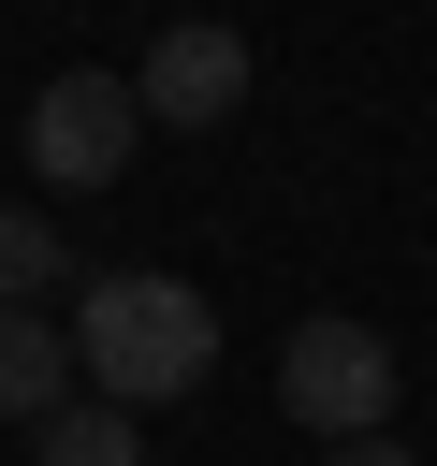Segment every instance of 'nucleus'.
Segmentation results:
<instances>
[{
  "label": "nucleus",
  "mask_w": 437,
  "mask_h": 466,
  "mask_svg": "<svg viewBox=\"0 0 437 466\" xmlns=\"http://www.w3.org/2000/svg\"><path fill=\"white\" fill-rule=\"evenodd\" d=\"M73 350H87V393L102 408H175L218 364V306L189 277H87L73 291Z\"/></svg>",
  "instance_id": "1"
},
{
  "label": "nucleus",
  "mask_w": 437,
  "mask_h": 466,
  "mask_svg": "<svg viewBox=\"0 0 437 466\" xmlns=\"http://www.w3.org/2000/svg\"><path fill=\"white\" fill-rule=\"evenodd\" d=\"M277 408L335 451V437H393V335L379 320H291L277 335Z\"/></svg>",
  "instance_id": "2"
},
{
  "label": "nucleus",
  "mask_w": 437,
  "mask_h": 466,
  "mask_svg": "<svg viewBox=\"0 0 437 466\" xmlns=\"http://www.w3.org/2000/svg\"><path fill=\"white\" fill-rule=\"evenodd\" d=\"M146 131H160V116H146V87H117V73H44L29 116H15V146H29L44 189H117Z\"/></svg>",
  "instance_id": "3"
},
{
  "label": "nucleus",
  "mask_w": 437,
  "mask_h": 466,
  "mask_svg": "<svg viewBox=\"0 0 437 466\" xmlns=\"http://www.w3.org/2000/svg\"><path fill=\"white\" fill-rule=\"evenodd\" d=\"M146 116L160 131H233V102H248V29H218V15H175L160 44H146Z\"/></svg>",
  "instance_id": "4"
},
{
  "label": "nucleus",
  "mask_w": 437,
  "mask_h": 466,
  "mask_svg": "<svg viewBox=\"0 0 437 466\" xmlns=\"http://www.w3.org/2000/svg\"><path fill=\"white\" fill-rule=\"evenodd\" d=\"M73 379H87V350H73V320H44V306H0V422H58L73 408Z\"/></svg>",
  "instance_id": "5"
},
{
  "label": "nucleus",
  "mask_w": 437,
  "mask_h": 466,
  "mask_svg": "<svg viewBox=\"0 0 437 466\" xmlns=\"http://www.w3.org/2000/svg\"><path fill=\"white\" fill-rule=\"evenodd\" d=\"M29 466H146V437H131V408H102V393H73L44 437H29Z\"/></svg>",
  "instance_id": "6"
},
{
  "label": "nucleus",
  "mask_w": 437,
  "mask_h": 466,
  "mask_svg": "<svg viewBox=\"0 0 437 466\" xmlns=\"http://www.w3.org/2000/svg\"><path fill=\"white\" fill-rule=\"evenodd\" d=\"M58 262H73V248H58L29 204H0V306H44V291H58Z\"/></svg>",
  "instance_id": "7"
},
{
  "label": "nucleus",
  "mask_w": 437,
  "mask_h": 466,
  "mask_svg": "<svg viewBox=\"0 0 437 466\" xmlns=\"http://www.w3.org/2000/svg\"><path fill=\"white\" fill-rule=\"evenodd\" d=\"M320 466H422V451H408V437H335Z\"/></svg>",
  "instance_id": "8"
}]
</instances>
